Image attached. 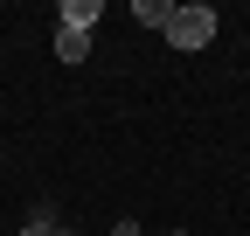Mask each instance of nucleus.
Returning a JSON list of instances; mask_svg holds the SVG:
<instances>
[{
	"mask_svg": "<svg viewBox=\"0 0 250 236\" xmlns=\"http://www.w3.org/2000/svg\"><path fill=\"white\" fill-rule=\"evenodd\" d=\"M160 35L174 49H208L215 42V7H208V0H188V7H174V21L160 28Z\"/></svg>",
	"mask_w": 250,
	"mask_h": 236,
	"instance_id": "nucleus-1",
	"label": "nucleus"
},
{
	"mask_svg": "<svg viewBox=\"0 0 250 236\" xmlns=\"http://www.w3.org/2000/svg\"><path fill=\"white\" fill-rule=\"evenodd\" d=\"M56 21H62V28H77V35H90V28L104 21V0H62Z\"/></svg>",
	"mask_w": 250,
	"mask_h": 236,
	"instance_id": "nucleus-2",
	"label": "nucleus"
},
{
	"mask_svg": "<svg viewBox=\"0 0 250 236\" xmlns=\"http://www.w3.org/2000/svg\"><path fill=\"white\" fill-rule=\"evenodd\" d=\"M56 56H62V63H83V56H90V35H77V28H56Z\"/></svg>",
	"mask_w": 250,
	"mask_h": 236,
	"instance_id": "nucleus-3",
	"label": "nucleus"
},
{
	"mask_svg": "<svg viewBox=\"0 0 250 236\" xmlns=\"http://www.w3.org/2000/svg\"><path fill=\"white\" fill-rule=\"evenodd\" d=\"M21 236H70V229L56 222V209H49V201H35V216L21 222Z\"/></svg>",
	"mask_w": 250,
	"mask_h": 236,
	"instance_id": "nucleus-4",
	"label": "nucleus"
},
{
	"mask_svg": "<svg viewBox=\"0 0 250 236\" xmlns=\"http://www.w3.org/2000/svg\"><path fill=\"white\" fill-rule=\"evenodd\" d=\"M132 21H139V28H167V21H174V0H139Z\"/></svg>",
	"mask_w": 250,
	"mask_h": 236,
	"instance_id": "nucleus-5",
	"label": "nucleus"
},
{
	"mask_svg": "<svg viewBox=\"0 0 250 236\" xmlns=\"http://www.w3.org/2000/svg\"><path fill=\"white\" fill-rule=\"evenodd\" d=\"M111 236H139V222H132V216H125V222H118V229H111Z\"/></svg>",
	"mask_w": 250,
	"mask_h": 236,
	"instance_id": "nucleus-6",
	"label": "nucleus"
},
{
	"mask_svg": "<svg viewBox=\"0 0 250 236\" xmlns=\"http://www.w3.org/2000/svg\"><path fill=\"white\" fill-rule=\"evenodd\" d=\"M139 236H153V229H139Z\"/></svg>",
	"mask_w": 250,
	"mask_h": 236,
	"instance_id": "nucleus-7",
	"label": "nucleus"
},
{
	"mask_svg": "<svg viewBox=\"0 0 250 236\" xmlns=\"http://www.w3.org/2000/svg\"><path fill=\"white\" fill-rule=\"evenodd\" d=\"M70 236H83V229H70Z\"/></svg>",
	"mask_w": 250,
	"mask_h": 236,
	"instance_id": "nucleus-8",
	"label": "nucleus"
}]
</instances>
